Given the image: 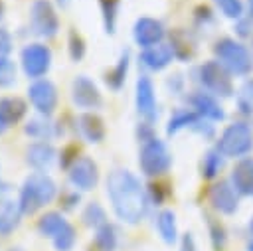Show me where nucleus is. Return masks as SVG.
Returning a JSON list of instances; mask_svg holds the SVG:
<instances>
[{
  "label": "nucleus",
  "mask_w": 253,
  "mask_h": 251,
  "mask_svg": "<svg viewBox=\"0 0 253 251\" xmlns=\"http://www.w3.org/2000/svg\"><path fill=\"white\" fill-rule=\"evenodd\" d=\"M105 188L113 211L121 221L134 225L146 215L150 204L148 194L140 184V180L130 170L115 168L113 172H109Z\"/></svg>",
  "instance_id": "obj_1"
},
{
  "label": "nucleus",
  "mask_w": 253,
  "mask_h": 251,
  "mask_svg": "<svg viewBox=\"0 0 253 251\" xmlns=\"http://www.w3.org/2000/svg\"><path fill=\"white\" fill-rule=\"evenodd\" d=\"M57 196V186L53 182L51 176H47L45 172H34L30 174L22 188H20V209L24 215H32L38 209L45 208L47 204H51Z\"/></svg>",
  "instance_id": "obj_2"
},
{
  "label": "nucleus",
  "mask_w": 253,
  "mask_h": 251,
  "mask_svg": "<svg viewBox=\"0 0 253 251\" xmlns=\"http://www.w3.org/2000/svg\"><path fill=\"white\" fill-rule=\"evenodd\" d=\"M213 53H215V59L231 75L245 77L253 71V55L247 49V45H243L237 40H231V38L217 40L213 45Z\"/></svg>",
  "instance_id": "obj_3"
},
{
  "label": "nucleus",
  "mask_w": 253,
  "mask_h": 251,
  "mask_svg": "<svg viewBox=\"0 0 253 251\" xmlns=\"http://www.w3.org/2000/svg\"><path fill=\"white\" fill-rule=\"evenodd\" d=\"M215 148L225 158H245L253 150V128L243 121L227 125L219 134Z\"/></svg>",
  "instance_id": "obj_4"
},
{
  "label": "nucleus",
  "mask_w": 253,
  "mask_h": 251,
  "mask_svg": "<svg viewBox=\"0 0 253 251\" xmlns=\"http://www.w3.org/2000/svg\"><path fill=\"white\" fill-rule=\"evenodd\" d=\"M170 164H172V154L164 140L154 136L142 142L140 152H138V166L144 176H150V178L162 176L168 172Z\"/></svg>",
  "instance_id": "obj_5"
},
{
  "label": "nucleus",
  "mask_w": 253,
  "mask_h": 251,
  "mask_svg": "<svg viewBox=\"0 0 253 251\" xmlns=\"http://www.w3.org/2000/svg\"><path fill=\"white\" fill-rule=\"evenodd\" d=\"M198 81L204 87L206 93L213 95V97H231L233 95V83H231V73L217 61V59H210L204 61L198 69Z\"/></svg>",
  "instance_id": "obj_6"
},
{
  "label": "nucleus",
  "mask_w": 253,
  "mask_h": 251,
  "mask_svg": "<svg viewBox=\"0 0 253 251\" xmlns=\"http://www.w3.org/2000/svg\"><path fill=\"white\" fill-rule=\"evenodd\" d=\"M30 26L40 38H53L59 30V20L55 8L49 0H34L30 6Z\"/></svg>",
  "instance_id": "obj_7"
},
{
  "label": "nucleus",
  "mask_w": 253,
  "mask_h": 251,
  "mask_svg": "<svg viewBox=\"0 0 253 251\" xmlns=\"http://www.w3.org/2000/svg\"><path fill=\"white\" fill-rule=\"evenodd\" d=\"M22 71L30 79H42L51 67V51L43 43H28L20 53Z\"/></svg>",
  "instance_id": "obj_8"
},
{
  "label": "nucleus",
  "mask_w": 253,
  "mask_h": 251,
  "mask_svg": "<svg viewBox=\"0 0 253 251\" xmlns=\"http://www.w3.org/2000/svg\"><path fill=\"white\" fill-rule=\"evenodd\" d=\"M134 105L138 115L146 123H154L158 119V103H156V91L154 83L148 75H140L134 85Z\"/></svg>",
  "instance_id": "obj_9"
},
{
  "label": "nucleus",
  "mask_w": 253,
  "mask_h": 251,
  "mask_svg": "<svg viewBox=\"0 0 253 251\" xmlns=\"http://www.w3.org/2000/svg\"><path fill=\"white\" fill-rule=\"evenodd\" d=\"M28 99L38 115L49 117L57 107V89L49 79H36L28 87Z\"/></svg>",
  "instance_id": "obj_10"
},
{
  "label": "nucleus",
  "mask_w": 253,
  "mask_h": 251,
  "mask_svg": "<svg viewBox=\"0 0 253 251\" xmlns=\"http://www.w3.org/2000/svg\"><path fill=\"white\" fill-rule=\"evenodd\" d=\"M67 170H69V182L75 190L89 192L99 182V166L91 156H79Z\"/></svg>",
  "instance_id": "obj_11"
},
{
  "label": "nucleus",
  "mask_w": 253,
  "mask_h": 251,
  "mask_svg": "<svg viewBox=\"0 0 253 251\" xmlns=\"http://www.w3.org/2000/svg\"><path fill=\"white\" fill-rule=\"evenodd\" d=\"M71 101L75 107L93 111L103 105V97L99 87L87 77V75H77L71 83Z\"/></svg>",
  "instance_id": "obj_12"
},
{
  "label": "nucleus",
  "mask_w": 253,
  "mask_h": 251,
  "mask_svg": "<svg viewBox=\"0 0 253 251\" xmlns=\"http://www.w3.org/2000/svg\"><path fill=\"white\" fill-rule=\"evenodd\" d=\"M164 34H166V30H164L162 22L156 20V18L142 16V18H138V20L134 22V26H132V38H134L136 45H140L142 49L152 47V45H156V43H162Z\"/></svg>",
  "instance_id": "obj_13"
},
{
  "label": "nucleus",
  "mask_w": 253,
  "mask_h": 251,
  "mask_svg": "<svg viewBox=\"0 0 253 251\" xmlns=\"http://www.w3.org/2000/svg\"><path fill=\"white\" fill-rule=\"evenodd\" d=\"M210 202L213 209H217L223 215H233L239 209V194L227 180H219L210 190Z\"/></svg>",
  "instance_id": "obj_14"
},
{
  "label": "nucleus",
  "mask_w": 253,
  "mask_h": 251,
  "mask_svg": "<svg viewBox=\"0 0 253 251\" xmlns=\"http://www.w3.org/2000/svg\"><path fill=\"white\" fill-rule=\"evenodd\" d=\"M190 105L200 117H204V119H208L211 123H219V121L225 119V111L219 105L217 97H213V95H210L206 91H194L190 95Z\"/></svg>",
  "instance_id": "obj_15"
},
{
  "label": "nucleus",
  "mask_w": 253,
  "mask_h": 251,
  "mask_svg": "<svg viewBox=\"0 0 253 251\" xmlns=\"http://www.w3.org/2000/svg\"><path fill=\"white\" fill-rule=\"evenodd\" d=\"M57 158V152L55 148L49 144V142H34L26 148V162L28 166H32L36 172H45L53 166Z\"/></svg>",
  "instance_id": "obj_16"
},
{
  "label": "nucleus",
  "mask_w": 253,
  "mask_h": 251,
  "mask_svg": "<svg viewBox=\"0 0 253 251\" xmlns=\"http://www.w3.org/2000/svg\"><path fill=\"white\" fill-rule=\"evenodd\" d=\"M174 59V51L170 47V43H156L152 47L142 49V53L138 55V61L150 69V71H162L164 67H168Z\"/></svg>",
  "instance_id": "obj_17"
},
{
  "label": "nucleus",
  "mask_w": 253,
  "mask_h": 251,
  "mask_svg": "<svg viewBox=\"0 0 253 251\" xmlns=\"http://www.w3.org/2000/svg\"><path fill=\"white\" fill-rule=\"evenodd\" d=\"M229 182L239 196L251 198L253 196V158H249V156L239 158V162L231 170Z\"/></svg>",
  "instance_id": "obj_18"
},
{
  "label": "nucleus",
  "mask_w": 253,
  "mask_h": 251,
  "mask_svg": "<svg viewBox=\"0 0 253 251\" xmlns=\"http://www.w3.org/2000/svg\"><path fill=\"white\" fill-rule=\"evenodd\" d=\"M22 209L18 200L12 198H2L0 200V237H8L14 233L22 221Z\"/></svg>",
  "instance_id": "obj_19"
},
{
  "label": "nucleus",
  "mask_w": 253,
  "mask_h": 251,
  "mask_svg": "<svg viewBox=\"0 0 253 251\" xmlns=\"http://www.w3.org/2000/svg\"><path fill=\"white\" fill-rule=\"evenodd\" d=\"M77 130L91 144H97L105 138V123L95 113H81L77 117Z\"/></svg>",
  "instance_id": "obj_20"
},
{
  "label": "nucleus",
  "mask_w": 253,
  "mask_h": 251,
  "mask_svg": "<svg viewBox=\"0 0 253 251\" xmlns=\"http://www.w3.org/2000/svg\"><path fill=\"white\" fill-rule=\"evenodd\" d=\"M28 113V105L20 97H2L0 99V121L8 128L16 123H20Z\"/></svg>",
  "instance_id": "obj_21"
},
{
  "label": "nucleus",
  "mask_w": 253,
  "mask_h": 251,
  "mask_svg": "<svg viewBox=\"0 0 253 251\" xmlns=\"http://www.w3.org/2000/svg\"><path fill=\"white\" fill-rule=\"evenodd\" d=\"M24 132H26L30 138H36V140H42V142L51 140V138L57 134L55 125H53L45 115H38V117L30 119V121L26 123V126H24Z\"/></svg>",
  "instance_id": "obj_22"
},
{
  "label": "nucleus",
  "mask_w": 253,
  "mask_h": 251,
  "mask_svg": "<svg viewBox=\"0 0 253 251\" xmlns=\"http://www.w3.org/2000/svg\"><path fill=\"white\" fill-rule=\"evenodd\" d=\"M156 229L162 237L164 243L174 245L178 241V223H176V213L172 209H160L156 215Z\"/></svg>",
  "instance_id": "obj_23"
},
{
  "label": "nucleus",
  "mask_w": 253,
  "mask_h": 251,
  "mask_svg": "<svg viewBox=\"0 0 253 251\" xmlns=\"http://www.w3.org/2000/svg\"><path fill=\"white\" fill-rule=\"evenodd\" d=\"M198 119H200V115L194 109H176L170 115L168 123H166V134L172 136V134L180 132L182 128H190L192 130V126L198 123Z\"/></svg>",
  "instance_id": "obj_24"
},
{
  "label": "nucleus",
  "mask_w": 253,
  "mask_h": 251,
  "mask_svg": "<svg viewBox=\"0 0 253 251\" xmlns=\"http://www.w3.org/2000/svg\"><path fill=\"white\" fill-rule=\"evenodd\" d=\"M67 225H69V221L59 211H45L38 219V231H40V235L49 237V239H53L55 235H59Z\"/></svg>",
  "instance_id": "obj_25"
},
{
  "label": "nucleus",
  "mask_w": 253,
  "mask_h": 251,
  "mask_svg": "<svg viewBox=\"0 0 253 251\" xmlns=\"http://www.w3.org/2000/svg\"><path fill=\"white\" fill-rule=\"evenodd\" d=\"M128 59H130V53L128 49H125L119 57V61L115 63V67H111L107 73H105V83L109 89L113 91H119L123 85H125V79H126V71H128Z\"/></svg>",
  "instance_id": "obj_26"
},
{
  "label": "nucleus",
  "mask_w": 253,
  "mask_h": 251,
  "mask_svg": "<svg viewBox=\"0 0 253 251\" xmlns=\"http://www.w3.org/2000/svg\"><path fill=\"white\" fill-rule=\"evenodd\" d=\"M119 245V231L113 223H105L95 229V247L99 251H115Z\"/></svg>",
  "instance_id": "obj_27"
},
{
  "label": "nucleus",
  "mask_w": 253,
  "mask_h": 251,
  "mask_svg": "<svg viewBox=\"0 0 253 251\" xmlns=\"http://www.w3.org/2000/svg\"><path fill=\"white\" fill-rule=\"evenodd\" d=\"M170 47L174 51V57L184 59V61L190 59L194 55V51H196V43L186 32H174V36L170 40Z\"/></svg>",
  "instance_id": "obj_28"
},
{
  "label": "nucleus",
  "mask_w": 253,
  "mask_h": 251,
  "mask_svg": "<svg viewBox=\"0 0 253 251\" xmlns=\"http://www.w3.org/2000/svg\"><path fill=\"white\" fill-rule=\"evenodd\" d=\"M81 219H83V223H85L87 227H91V229H99L101 225H105V223L109 221V219H107V213H105V209H103V206L97 204V202H89V204L83 208Z\"/></svg>",
  "instance_id": "obj_29"
},
{
  "label": "nucleus",
  "mask_w": 253,
  "mask_h": 251,
  "mask_svg": "<svg viewBox=\"0 0 253 251\" xmlns=\"http://www.w3.org/2000/svg\"><path fill=\"white\" fill-rule=\"evenodd\" d=\"M223 154L217 148H211L202 158V176L204 178H215L223 168Z\"/></svg>",
  "instance_id": "obj_30"
},
{
  "label": "nucleus",
  "mask_w": 253,
  "mask_h": 251,
  "mask_svg": "<svg viewBox=\"0 0 253 251\" xmlns=\"http://www.w3.org/2000/svg\"><path fill=\"white\" fill-rule=\"evenodd\" d=\"M101 12H103V24L107 34H115L117 30V16H119V6L121 0H99Z\"/></svg>",
  "instance_id": "obj_31"
},
{
  "label": "nucleus",
  "mask_w": 253,
  "mask_h": 251,
  "mask_svg": "<svg viewBox=\"0 0 253 251\" xmlns=\"http://www.w3.org/2000/svg\"><path fill=\"white\" fill-rule=\"evenodd\" d=\"M237 109L247 115V117H253V77L247 79L239 91H237Z\"/></svg>",
  "instance_id": "obj_32"
},
{
  "label": "nucleus",
  "mask_w": 253,
  "mask_h": 251,
  "mask_svg": "<svg viewBox=\"0 0 253 251\" xmlns=\"http://www.w3.org/2000/svg\"><path fill=\"white\" fill-rule=\"evenodd\" d=\"M213 4L221 12V16H225L229 20L237 22L239 18H243V2L241 0H213Z\"/></svg>",
  "instance_id": "obj_33"
},
{
  "label": "nucleus",
  "mask_w": 253,
  "mask_h": 251,
  "mask_svg": "<svg viewBox=\"0 0 253 251\" xmlns=\"http://www.w3.org/2000/svg\"><path fill=\"white\" fill-rule=\"evenodd\" d=\"M75 241H77V233H75V229H73L71 223H69L59 235H55V237L51 239L55 251H71V249L75 247Z\"/></svg>",
  "instance_id": "obj_34"
},
{
  "label": "nucleus",
  "mask_w": 253,
  "mask_h": 251,
  "mask_svg": "<svg viewBox=\"0 0 253 251\" xmlns=\"http://www.w3.org/2000/svg\"><path fill=\"white\" fill-rule=\"evenodd\" d=\"M16 63L10 59V57H0V87L6 89V87H12L16 83Z\"/></svg>",
  "instance_id": "obj_35"
},
{
  "label": "nucleus",
  "mask_w": 253,
  "mask_h": 251,
  "mask_svg": "<svg viewBox=\"0 0 253 251\" xmlns=\"http://www.w3.org/2000/svg\"><path fill=\"white\" fill-rule=\"evenodd\" d=\"M69 55L73 61H81L85 55V42L77 32H69Z\"/></svg>",
  "instance_id": "obj_36"
},
{
  "label": "nucleus",
  "mask_w": 253,
  "mask_h": 251,
  "mask_svg": "<svg viewBox=\"0 0 253 251\" xmlns=\"http://www.w3.org/2000/svg\"><path fill=\"white\" fill-rule=\"evenodd\" d=\"M210 239H211V245H213V249L215 251H221L223 249V245H225V229H223V225L219 223V221H211L210 219Z\"/></svg>",
  "instance_id": "obj_37"
},
{
  "label": "nucleus",
  "mask_w": 253,
  "mask_h": 251,
  "mask_svg": "<svg viewBox=\"0 0 253 251\" xmlns=\"http://www.w3.org/2000/svg\"><path fill=\"white\" fill-rule=\"evenodd\" d=\"M59 202H61V208H63V209H73V208L79 204V194H77V190H67V192H63L61 198H59Z\"/></svg>",
  "instance_id": "obj_38"
},
{
  "label": "nucleus",
  "mask_w": 253,
  "mask_h": 251,
  "mask_svg": "<svg viewBox=\"0 0 253 251\" xmlns=\"http://www.w3.org/2000/svg\"><path fill=\"white\" fill-rule=\"evenodd\" d=\"M182 87H184V79H182L180 73L168 77V81H166V89L170 91V95H180V93H182Z\"/></svg>",
  "instance_id": "obj_39"
},
{
  "label": "nucleus",
  "mask_w": 253,
  "mask_h": 251,
  "mask_svg": "<svg viewBox=\"0 0 253 251\" xmlns=\"http://www.w3.org/2000/svg\"><path fill=\"white\" fill-rule=\"evenodd\" d=\"M10 51H12V36L8 34V30L0 28V57H8Z\"/></svg>",
  "instance_id": "obj_40"
},
{
  "label": "nucleus",
  "mask_w": 253,
  "mask_h": 251,
  "mask_svg": "<svg viewBox=\"0 0 253 251\" xmlns=\"http://www.w3.org/2000/svg\"><path fill=\"white\" fill-rule=\"evenodd\" d=\"M180 251H198V245L192 233H184L180 237Z\"/></svg>",
  "instance_id": "obj_41"
},
{
  "label": "nucleus",
  "mask_w": 253,
  "mask_h": 251,
  "mask_svg": "<svg viewBox=\"0 0 253 251\" xmlns=\"http://www.w3.org/2000/svg\"><path fill=\"white\" fill-rule=\"evenodd\" d=\"M247 26H251V20L249 18H239L237 24H235V30L239 36H251V32L247 30Z\"/></svg>",
  "instance_id": "obj_42"
},
{
  "label": "nucleus",
  "mask_w": 253,
  "mask_h": 251,
  "mask_svg": "<svg viewBox=\"0 0 253 251\" xmlns=\"http://www.w3.org/2000/svg\"><path fill=\"white\" fill-rule=\"evenodd\" d=\"M249 241H247V251H253V215L249 219Z\"/></svg>",
  "instance_id": "obj_43"
},
{
  "label": "nucleus",
  "mask_w": 253,
  "mask_h": 251,
  "mask_svg": "<svg viewBox=\"0 0 253 251\" xmlns=\"http://www.w3.org/2000/svg\"><path fill=\"white\" fill-rule=\"evenodd\" d=\"M247 10H249V16L253 20V0H247Z\"/></svg>",
  "instance_id": "obj_44"
},
{
  "label": "nucleus",
  "mask_w": 253,
  "mask_h": 251,
  "mask_svg": "<svg viewBox=\"0 0 253 251\" xmlns=\"http://www.w3.org/2000/svg\"><path fill=\"white\" fill-rule=\"evenodd\" d=\"M69 2H71V0H57V4H59L61 8H65V6H69Z\"/></svg>",
  "instance_id": "obj_45"
},
{
  "label": "nucleus",
  "mask_w": 253,
  "mask_h": 251,
  "mask_svg": "<svg viewBox=\"0 0 253 251\" xmlns=\"http://www.w3.org/2000/svg\"><path fill=\"white\" fill-rule=\"evenodd\" d=\"M4 130H6V126H4V125H2V121H0V134H2Z\"/></svg>",
  "instance_id": "obj_46"
},
{
  "label": "nucleus",
  "mask_w": 253,
  "mask_h": 251,
  "mask_svg": "<svg viewBox=\"0 0 253 251\" xmlns=\"http://www.w3.org/2000/svg\"><path fill=\"white\" fill-rule=\"evenodd\" d=\"M2 12H4V4H2V0H0V18H2Z\"/></svg>",
  "instance_id": "obj_47"
},
{
  "label": "nucleus",
  "mask_w": 253,
  "mask_h": 251,
  "mask_svg": "<svg viewBox=\"0 0 253 251\" xmlns=\"http://www.w3.org/2000/svg\"><path fill=\"white\" fill-rule=\"evenodd\" d=\"M12 251H20V249H12Z\"/></svg>",
  "instance_id": "obj_48"
}]
</instances>
